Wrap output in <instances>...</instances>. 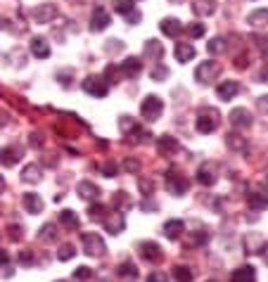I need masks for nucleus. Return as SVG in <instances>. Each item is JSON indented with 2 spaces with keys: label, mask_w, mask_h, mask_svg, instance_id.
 Here are the masks:
<instances>
[{
  "label": "nucleus",
  "mask_w": 268,
  "mask_h": 282,
  "mask_svg": "<svg viewBox=\"0 0 268 282\" xmlns=\"http://www.w3.org/2000/svg\"><path fill=\"white\" fill-rule=\"evenodd\" d=\"M195 270L187 268V266H176L174 268V280L176 282H193Z\"/></svg>",
  "instance_id": "c756f323"
},
{
  "label": "nucleus",
  "mask_w": 268,
  "mask_h": 282,
  "mask_svg": "<svg viewBox=\"0 0 268 282\" xmlns=\"http://www.w3.org/2000/svg\"><path fill=\"white\" fill-rule=\"evenodd\" d=\"M22 199H24V209L29 211V214L36 216V214H41V211H43V199H41L36 192H24V197H22Z\"/></svg>",
  "instance_id": "a211bd4d"
},
{
  "label": "nucleus",
  "mask_w": 268,
  "mask_h": 282,
  "mask_svg": "<svg viewBox=\"0 0 268 282\" xmlns=\"http://www.w3.org/2000/svg\"><path fill=\"white\" fill-rule=\"evenodd\" d=\"M231 282H256V270L252 266H242V268L233 270Z\"/></svg>",
  "instance_id": "412c9836"
},
{
  "label": "nucleus",
  "mask_w": 268,
  "mask_h": 282,
  "mask_svg": "<svg viewBox=\"0 0 268 282\" xmlns=\"http://www.w3.org/2000/svg\"><path fill=\"white\" fill-rule=\"evenodd\" d=\"M159 29H162V33L164 36H168V38H178L185 31V26L178 22V19H174V17H164L162 19V24H159Z\"/></svg>",
  "instance_id": "f8f14e48"
},
{
  "label": "nucleus",
  "mask_w": 268,
  "mask_h": 282,
  "mask_svg": "<svg viewBox=\"0 0 268 282\" xmlns=\"http://www.w3.org/2000/svg\"><path fill=\"white\" fill-rule=\"evenodd\" d=\"M60 221H62V225L69 228V230H79V225H81V223H79V216H76L71 209H64L62 214H60Z\"/></svg>",
  "instance_id": "c85d7f7f"
},
{
  "label": "nucleus",
  "mask_w": 268,
  "mask_h": 282,
  "mask_svg": "<svg viewBox=\"0 0 268 282\" xmlns=\"http://www.w3.org/2000/svg\"><path fill=\"white\" fill-rule=\"evenodd\" d=\"M166 76H168V69L164 67V64H157V67L152 69V79L155 81H164Z\"/></svg>",
  "instance_id": "c03bdc74"
},
{
  "label": "nucleus",
  "mask_w": 268,
  "mask_h": 282,
  "mask_svg": "<svg viewBox=\"0 0 268 282\" xmlns=\"http://www.w3.org/2000/svg\"><path fill=\"white\" fill-rule=\"evenodd\" d=\"M263 60H266V62H268V50H263Z\"/></svg>",
  "instance_id": "4d7b16f0"
},
{
  "label": "nucleus",
  "mask_w": 268,
  "mask_h": 282,
  "mask_svg": "<svg viewBox=\"0 0 268 282\" xmlns=\"http://www.w3.org/2000/svg\"><path fill=\"white\" fill-rule=\"evenodd\" d=\"M76 192H79L81 199H88V202H93V199L100 197V187L95 183H90V180H81V183L76 185Z\"/></svg>",
  "instance_id": "2eb2a0df"
},
{
  "label": "nucleus",
  "mask_w": 268,
  "mask_h": 282,
  "mask_svg": "<svg viewBox=\"0 0 268 282\" xmlns=\"http://www.w3.org/2000/svg\"><path fill=\"white\" fill-rule=\"evenodd\" d=\"M128 206H131V199H128V195H126V192H117V195H114V209L124 214Z\"/></svg>",
  "instance_id": "c9c22d12"
},
{
  "label": "nucleus",
  "mask_w": 268,
  "mask_h": 282,
  "mask_svg": "<svg viewBox=\"0 0 268 282\" xmlns=\"http://www.w3.org/2000/svg\"><path fill=\"white\" fill-rule=\"evenodd\" d=\"M256 107H259L263 114H268V95H261V98L256 100Z\"/></svg>",
  "instance_id": "8fccbe9b"
},
{
  "label": "nucleus",
  "mask_w": 268,
  "mask_h": 282,
  "mask_svg": "<svg viewBox=\"0 0 268 282\" xmlns=\"http://www.w3.org/2000/svg\"><path fill=\"white\" fill-rule=\"evenodd\" d=\"M124 166H126V168H128L131 173H138V171H140V164H138L136 159H126V161H124Z\"/></svg>",
  "instance_id": "09e8293b"
},
{
  "label": "nucleus",
  "mask_w": 268,
  "mask_h": 282,
  "mask_svg": "<svg viewBox=\"0 0 268 282\" xmlns=\"http://www.w3.org/2000/svg\"><path fill=\"white\" fill-rule=\"evenodd\" d=\"M147 282H168V277L164 275L162 270H157V273H152V275H147Z\"/></svg>",
  "instance_id": "49530a36"
},
{
  "label": "nucleus",
  "mask_w": 268,
  "mask_h": 282,
  "mask_svg": "<svg viewBox=\"0 0 268 282\" xmlns=\"http://www.w3.org/2000/svg\"><path fill=\"white\" fill-rule=\"evenodd\" d=\"M216 173H218V166L214 164V161H204V164L197 168V183L209 187V185L216 183V178H218Z\"/></svg>",
  "instance_id": "0eeeda50"
},
{
  "label": "nucleus",
  "mask_w": 268,
  "mask_h": 282,
  "mask_svg": "<svg viewBox=\"0 0 268 282\" xmlns=\"http://www.w3.org/2000/svg\"><path fill=\"white\" fill-rule=\"evenodd\" d=\"M102 225H105V230L109 235H119L121 230L126 228V221H124V214L121 211H114V214H107L105 218H102Z\"/></svg>",
  "instance_id": "9d476101"
},
{
  "label": "nucleus",
  "mask_w": 268,
  "mask_h": 282,
  "mask_svg": "<svg viewBox=\"0 0 268 282\" xmlns=\"http://www.w3.org/2000/svg\"><path fill=\"white\" fill-rule=\"evenodd\" d=\"M100 173L102 176H107V178H114V176L119 173V166L114 164V161H105V164L100 166Z\"/></svg>",
  "instance_id": "a19ab883"
},
{
  "label": "nucleus",
  "mask_w": 268,
  "mask_h": 282,
  "mask_svg": "<svg viewBox=\"0 0 268 282\" xmlns=\"http://www.w3.org/2000/svg\"><path fill=\"white\" fill-rule=\"evenodd\" d=\"M33 145V147H43V138H41V133H31V140H29Z\"/></svg>",
  "instance_id": "603ef678"
},
{
  "label": "nucleus",
  "mask_w": 268,
  "mask_h": 282,
  "mask_svg": "<svg viewBox=\"0 0 268 282\" xmlns=\"http://www.w3.org/2000/svg\"><path fill=\"white\" fill-rule=\"evenodd\" d=\"M209 282H216V280H209Z\"/></svg>",
  "instance_id": "680f3d73"
},
{
  "label": "nucleus",
  "mask_w": 268,
  "mask_h": 282,
  "mask_svg": "<svg viewBox=\"0 0 268 282\" xmlns=\"http://www.w3.org/2000/svg\"><path fill=\"white\" fill-rule=\"evenodd\" d=\"M174 55H176V62H181V64H185V62L195 60V55H197V50H195V45H190V43H176Z\"/></svg>",
  "instance_id": "f3484780"
},
{
  "label": "nucleus",
  "mask_w": 268,
  "mask_h": 282,
  "mask_svg": "<svg viewBox=\"0 0 268 282\" xmlns=\"http://www.w3.org/2000/svg\"><path fill=\"white\" fill-rule=\"evenodd\" d=\"M88 216H90L93 221H102V218L107 216V206L105 204H100V202L90 204V206H88Z\"/></svg>",
  "instance_id": "72a5a7b5"
},
{
  "label": "nucleus",
  "mask_w": 268,
  "mask_h": 282,
  "mask_svg": "<svg viewBox=\"0 0 268 282\" xmlns=\"http://www.w3.org/2000/svg\"><path fill=\"white\" fill-rule=\"evenodd\" d=\"M57 5L55 3H45V5H38L36 10L31 12V17H33V22L36 24H48V22H52V19L57 17Z\"/></svg>",
  "instance_id": "6e6552de"
},
{
  "label": "nucleus",
  "mask_w": 268,
  "mask_h": 282,
  "mask_svg": "<svg viewBox=\"0 0 268 282\" xmlns=\"http://www.w3.org/2000/svg\"><path fill=\"white\" fill-rule=\"evenodd\" d=\"M119 71H121V76H126V79H136V76L143 71V62L138 60V57H126V60L121 62V67H119Z\"/></svg>",
  "instance_id": "9b49d317"
},
{
  "label": "nucleus",
  "mask_w": 268,
  "mask_h": 282,
  "mask_svg": "<svg viewBox=\"0 0 268 282\" xmlns=\"http://www.w3.org/2000/svg\"><path fill=\"white\" fill-rule=\"evenodd\" d=\"M17 161H19V149L17 147H3L0 149V164L5 166V168L14 166Z\"/></svg>",
  "instance_id": "a878e982"
},
{
  "label": "nucleus",
  "mask_w": 268,
  "mask_h": 282,
  "mask_svg": "<svg viewBox=\"0 0 268 282\" xmlns=\"http://www.w3.org/2000/svg\"><path fill=\"white\" fill-rule=\"evenodd\" d=\"M237 92H240V83H237V81H223V83H218V88H216L218 100H223V102L233 100Z\"/></svg>",
  "instance_id": "ddd939ff"
},
{
  "label": "nucleus",
  "mask_w": 268,
  "mask_h": 282,
  "mask_svg": "<svg viewBox=\"0 0 268 282\" xmlns=\"http://www.w3.org/2000/svg\"><path fill=\"white\" fill-rule=\"evenodd\" d=\"M183 221L181 218H171V221H166L164 223V235H166L168 239H178L183 235Z\"/></svg>",
  "instance_id": "b1692460"
},
{
  "label": "nucleus",
  "mask_w": 268,
  "mask_h": 282,
  "mask_svg": "<svg viewBox=\"0 0 268 282\" xmlns=\"http://www.w3.org/2000/svg\"><path fill=\"white\" fill-rule=\"evenodd\" d=\"M81 245H83V252H86L88 256H102V254L107 252L105 239H102L100 235H95V233H83L81 235Z\"/></svg>",
  "instance_id": "f03ea898"
},
{
  "label": "nucleus",
  "mask_w": 268,
  "mask_h": 282,
  "mask_svg": "<svg viewBox=\"0 0 268 282\" xmlns=\"http://www.w3.org/2000/svg\"><path fill=\"white\" fill-rule=\"evenodd\" d=\"M235 67H237V69H247V55H240V57H237V60H235Z\"/></svg>",
  "instance_id": "864d4df0"
},
{
  "label": "nucleus",
  "mask_w": 268,
  "mask_h": 282,
  "mask_svg": "<svg viewBox=\"0 0 268 282\" xmlns=\"http://www.w3.org/2000/svg\"><path fill=\"white\" fill-rule=\"evenodd\" d=\"M218 71H221V67H218L216 62H202L200 67L195 69V79L200 81L202 86H206V83H212L216 79Z\"/></svg>",
  "instance_id": "423d86ee"
},
{
  "label": "nucleus",
  "mask_w": 268,
  "mask_h": 282,
  "mask_svg": "<svg viewBox=\"0 0 268 282\" xmlns=\"http://www.w3.org/2000/svg\"><path fill=\"white\" fill-rule=\"evenodd\" d=\"M247 22H250L252 26H263V24H268V10H254V12L247 17Z\"/></svg>",
  "instance_id": "473e14b6"
},
{
  "label": "nucleus",
  "mask_w": 268,
  "mask_h": 282,
  "mask_svg": "<svg viewBox=\"0 0 268 282\" xmlns=\"http://www.w3.org/2000/svg\"><path fill=\"white\" fill-rule=\"evenodd\" d=\"M138 187H140V192H143L145 197H150L152 192H155V183H152L150 178H138Z\"/></svg>",
  "instance_id": "79ce46f5"
},
{
  "label": "nucleus",
  "mask_w": 268,
  "mask_h": 282,
  "mask_svg": "<svg viewBox=\"0 0 268 282\" xmlns=\"http://www.w3.org/2000/svg\"><path fill=\"white\" fill-rule=\"evenodd\" d=\"M107 26H109V14H107V10H102V7H98L93 12V19H90V31H105Z\"/></svg>",
  "instance_id": "6ab92c4d"
},
{
  "label": "nucleus",
  "mask_w": 268,
  "mask_h": 282,
  "mask_svg": "<svg viewBox=\"0 0 268 282\" xmlns=\"http://www.w3.org/2000/svg\"><path fill=\"white\" fill-rule=\"evenodd\" d=\"M3 185H5V178H3V176H0V187H3Z\"/></svg>",
  "instance_id": "13d9d810"
},
{
  "label": "nucleus",
  "mask_w": 268,
  "mask_h": 282,
  "mask_svg": "<svg viewBox=\"0 0 268 282\" xmlns=\"http://www.w3.org/2000/svg\"><path fill=\"white\" fill-rule=\"evenodd\" d=\"M140 19H143V17H140V12H131V14H128V24H138Z\"/></svg>",
  "instance_id": "5fc2aeb1"
},
{
  "label": "nucleus",
  "mask_w": 268,
  "mask_h": 282,
  "mask_svg": "<svg viewBox=\"0 0 268 282\" xmlns=\"http://www.w3.org/2000/svg\"><path fill=\"white\" fill-rule=\"evenodd\" d=\"M38 237L45 239V242H52V239L57 237V225L55 223H45V225L38 230Z\"/></svg>",
  "instance_id": "f704fd0d"
},
{
  "label": "nucleus",
  "mask_w": 268,
  "mask_h": 282,
  "mask_svg": "<svg viewBox=\"0 0 268 282\" xmlns=\"http://www.w3.org/2000/svg\"><path fill=\"white\" fill-rule=\"evenodd\" d=\"M31 52L38 60H45V57H50V43H48L43 36H36L31 41Z\"/></svg>",
  "instance_id": "aec40b11"
},
{
  "label": "nucleus",
  "mask_w": 268,
  "mask_h": 282,
  "mask_svg": "<svg viewBox=\"0 0 268 282\" xmlns=\"http://www.w3.org/2000/svg\"><path fill=\"white\" fill-rule=\"evenodd\" d=\"M114 10L128 17L131 12H136V0H114Z\"/></svg>",
  "instance_id": "2f4dec72"
},
{
  "label": "nucleus",
  "mask_w": 268,
  "mask_h": 282,
  "mask_svg": "<svg viewBox=\"0 0 268 282\" xmlns=\"http://www.w3.org/2000/svg\"><path fill=\"white\" fill-rule=\"evenodd\" d=\"M206 239H209V235H206V233H200V235H193V239H190V242H193V245H204Z\"/></svg>",
  "instance_id": "3c124183"
},
{
  "label": "nucleus",
  "mask_w": 268,
  "mask_h": 282,
  "mask_svg": "<svg viewBox=\"0 0 268 282\" xmlns=\"http://www.w3.org/2000/svg\"><path fill=\"white\" fill-rule=\"evenodd\" d=\"M119 128H121V133L131 135L133 130L138 128V121H136V119H131V117H121V119H119Z\"/></svg>",
  "instance_id": "4c0bfd02"
},
{
  "label": "nucleus",
  "mask_w": 268,
  "mask_h": 282,
  "mask_svg": "<svg viewBox=\"0 0 268 282\" xmlns=\"http://www.w3.org/2000/svg\"><path fill=\"white\" fill-rule=\"evenodd\" d=\"M162 55H164V48L159 41H147V43H145V57H147V60H155L157 64H159Z\"/></svg>",
  "instance_id": "bb28decb"
},
{
  "label": "nucleus",
  "mask_w": 268,
  "mask_h": 282,
  "mask_svg": "<svg viewBox=\"0 0 268 282\" xmlns=\"http://www.w3.org/2000/svg\"><path fill=\"white\" fill-rule=\"evenodd\" d=\"M187 187H190V183H187L185 176H181V171H176V168H168L166 171V190L178 197V195H185Z\"/></svg>",
  "instance_id": "7ed1b4c3"
},
{
  "label": "nucleus",
  "mask_w": 268,
  "mask_h": 282,
  "mask_svg": "<svg viewBox=\"0 0 268 282\" xmlns=\"http://www.w3.org/2000/svg\"><path fill=\"white\" fill-rule=\"evenodd\" d=\"M164 111V102L162 98H157V95H147V98L143 100V104H140V114H143V119H147V121H157V119L162 117Z\"/></svg>",
  "instance_id": "f257e3e1"
},
{
  "label": "nucleus",
  "mask_w": 268,
  "mask_h": 282,
  "mask_svg": "<svg viewBox=\"0 0 268 282\" xmlns=\"http://www.w3.org/2000/svg\"><path fill=\"white\" fill-rule=\"evenodd\" d=\"M266 187H268V178H266Z\"/></svg>",
  "instance_id": "bf43d9fd"
},
{
  "label": "nucleus",
  "mask_w": 268,
  "mask_h": 282,
  "mask_svg": "<svg viewBox=\"0 0 268 282\" xmlns=\"http://www.w3.org/2000/svg\"><path fill=\"white\" fill-rule=\"evenodd\" d=\"M22 180L24 183H38L41 180V166L38 164H29V166H24V171H22Z\"/></svg>",
  "instance_id": "cd10ccee"
},
{
  "label": "nucleus",
  "mask_w": 268,
  "mask_h": 282,
  "mask_svg": "<svg viewBox=\"0 0 268 282\" xmlns=\"http://www.w3.org/2000/svg\"><path fill=\"white\" fill-rule=\"evenodd\" d=\"M247 204H250L252 209H256V211H263V209L268 206V195L256 192V190H250V192H247Z\"/></svg>",
  "instance_id": "5701e85b"
},
{
  "label": "nucleus",
  "mask_w": 268,
  "mask_h": 282,
  "mask_svg": "<svg viewBox=\"0 0 268 282\" xmlns=\"http://www.w3.org/2000/svg\"><path fill=\"white\" fill-rule=\"evenodd\" d=\"M193 12L197 14V17H209V14L216 12V3H214V0H195Z\"/></svg>",
  "instance_id": "4be33fe9"
},
{
  "label": "nucleus",
  "mask_w": 268,
  "mask_h": 282,
  "mask_svg": "<svg viewBox=\"0 0 268 282\" xmlns=\"http://www.w3.org/2000/svg\"><path fill=\"white\" fill-rule=\"evenodd\" d=\"M74 282H88L90 280V277H93V270L88 268V266H81V268H76L74 270Z\"/></svg>",
  "instance_id": "58836bf2"
},
{
  "label": "nucleus",
  "mask_w": 268,
  "mask_h": 282,
  "mask_svg": "<svg viewBox=\"0 0 268 282\" xmlns=\"http://www.w3.org/2000/svg\"><path fill=\"white\" fill-rule=\"evenodd\" d=\"M185 31H187V33H190V36H193V38H202V36H204V24H200V22H195V24H190Z\"/></svg>",
  "instance_id": "37998d69"
},
{
  "label": "nucleus",
  "mask_w": 268,
  "mask_h": 282,
  "mask_svg": "<svg viewBox=\"0 0 268 282\" xmlns=\"http://www.w3.org/2000/svg\"><path fill=\"white\" fill-rule=\"evenodd\" d=\"M81 88L88 95H93V98H105L107 92H109V86H107L105 76H88L81 83Z\"/></svg>",
  "instance_id": "20e7f679"
},
{
  "label": "nucleus",
  "mask_w": 268,
  "mask_h": 282,
  "mask_svg": "<svg viewBox=\"0 0 268 282\" xmlns=\"http://www.w3.org/2000/svg\"><path fill=\"white\" fill-rule=\"evenodd\" d=\"M117 273L121 277H138V268H136V264H131V261H124V264L117 268Z\"/></svg>",
  "instance_id": "e433bc0d"
},
{
  "label": "nucleus",
  "mask_w": 268,
  "mask_h": 282,
  "mask_svg": "<svg viewBox=\"0 0 268 282\" xmlns=\"http://www.w3.org/2000/svg\"><path fill=\"white\" fill-rule=\"evenodd\" d=\"M7 264H10V254L0 249V266H7Z\"/></svg>",
  "instance_id": "6e6d98bb"
},
{
  "label": "nucleus",
  "mask_w": 268,
  "mask_h": 282,
  "mask_svg": "<svg viewBox=\"0 0 268 282\" xmlns=\"http://www.w3.org/2000/svg\"><path fill=\"white\" fill-rule=\"evenodd\" d=\"M7 233H10V239H14V242L22 239V228H19V225H10V228H7Z\"/></svg>",
  "instance_id": "de8ad7c7"
},
{
  "label": "nucleus",
  "mask_w": 268,
  "mask_h": 282,
  "mask_svg": "<svg viewBox=\"0 0 268 282\" xmlns=\"http://www.w3.org/2000/svg\"><path fill=\"white\" fill-rule=\"evenodd\" d=\"M157 149L164 157H171V154L178 152V140H176L174 135H162V138H157Z\"/></svg>",
  "instance_id": "dca6fc26"
},
{
  "label": "nucleus",
  "mask_w": 268,
  "mask_h": 282,
  "mask_svg": "<svg viewBox=\"0 0 268 282\" xmlns=\"http://www.w3.org/2000/svg\"><path fill=\"white\" fill-rule=\"evenodd\" d=\"M55 282H64V280H55Z\"/></svg>",
  "instance_id": "052dcab7"
},
{
  "label": "nucleus",
  "mask_w": 268,
  "mask_h": 282,
  "mask_svg": "<svg viewBox=\"0 0 268 282\" xmlns=\"http://www.w3.org/2000/svg\"><path fill=\"white\" fill-rule=\"evenodd\" d=\"M231 123L235 126V128H250L252 126V114L244 107H235V109L231 111Z\"/></svg>",
  "instance_id": "4468645a"
},
{
  "label": "nucleus",
  "mask_w": 268,
  "mask_h": 282,
  "mask_svg": "<svg viewBox=\"0 0 268 282\" xmlns=\"http://www.w3.org/2000/svg\"><path fill=\"white\" fill-rule=\"evenodd\" d=\"M140 256L145 258V261H150V264H159L164 258V252H162V247L157 245V242H140Z\"/></svg>",
  "instance_id": "1a4fd4ad"
},
{
  "label": "nucleus",
  "mask_w": 268,
  "mask_h": 282,
  "mask_svg": "<svg viewBox=\"0 0 268 282\" xmlns=\"http://www.w3.org/2000/svg\"><path fill=\"white\" fill-rule=\"evenodd\" d=\"M76 256V249L71 245H62L60 247V252H57V258L60 261H69V258H74Z\"/></svg>",
  "instance_id": "ea45409f"
},
{
  "label": "nucleus",
  "mask_w": 268,
  "mask_h": 282,
  "mask_svg": "<svg viewBox=\"0 0 268 282\" xmlns=\"http://www.w3.org/2000/svg\"><path fill=\"white\" fill-rule=\"evenodd\" d=\"M33 261H36V256H33V252H31V249H24V252H19V264L31 266Z\"/></svg>",
  "instance_id": "a18cd8bd"
},
{
  "label": "nucleus",
  "mask_w": 268,
  "mask_h": 282,
  "mask_svg": "<svg viewBox=\"0 0 268 282\" xmlns=\"http://www.w3.org/2000/svg\"><path fill=\"white\" fill-rule=\"evenodd\" d=\"M200 133H214L218 128V111L216 109H202V114L195 121Z\"/></svg>",
  "instance_id": "39448f33"
},
{
  "label": "nucleus",
  "mask_w": 268,
  "mask_h": 282,
  "mask_svg": "<svg viewBox=\"0 0 268 282\" xmlns=\"http://www.w3.org/2000/svg\"><path fill=\"white\" fill-rule=\"evenodd\" d=\"M225 145L233 149V152H247V140H244L242 135H237V133H228L225 135Z\"/></svg>",
  "instance_id": "393cba45"
},
{
  "label": "nucleus",
  "mask_w": 268,
  "mask_h": 282,
  "mask_svg": "<svg viewBox=\"0 0 268 282\" xmlns=\"http://www.w3.org/2000/svg\"><path fill=\"white\" fill-rule=\"evenodd\" d=\"M206 52L214 55V57L223 55V52H225V41H223V38H212V41L206 43Z\"/></svg>",
  "instance_id": "7c9ffc66"
}]
</instances>
